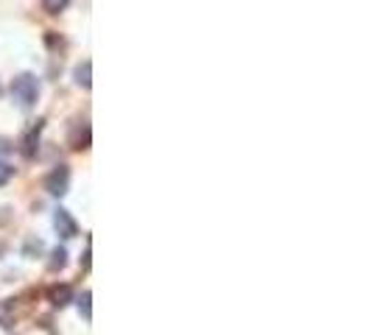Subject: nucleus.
I'll list each match as a JSON object with an SVG mask.
<instances>
[{
	"label": "nucleus",
	"instance_id": "nucleus-1",
	"mask_svg": "<svg viewBox=\"0 0 372 335\" xmlns=\"http://www.w3.org/2000/svg\"><path fill=\"white\" fill-rule=\"evenodd\" d=\"M39 98V78L34 73H20L12 81V101L20 109H31Z\"/></svg>",
	"mask_w": 372,
	"mask_h": 335
},
{
	"label": "nucleus",
	"instance_id": "nucleus-2",
	"mask_svg": "<svg viewBox=\"0 0 372 335\" xmlns=\"http://www.w3.org/2000/svg\"><path fill=\"white\" fill-rule=\"evenodd\" d=\"M45 190L51 196H56V198L67 196V190H70V168L67 165H56L54 171L45 176Z\"/></svg>",
	"mask_w": 372,
	"mask_h": 335
},
{
	"label": "nucleus",
	"instance_id": "nucleus-3",
	"mask_svg": "<svg viewBox=\"0 0 372 335\" xmlns=\"http://www.w3.org/2000/svg\"><path fill=\"white\" fill-rule=\"evenodd\" d=\"M54 229L59 232V238H65V240H70V238H76L78 235V224H76V218L67 213V209H56L54 213Z\"/></svg>",
	"mask_w": 372,
	"mask_h": 335
},
{
	"label": "nucleus",
	"instance_id": "nucleus-4",
	"mask_svg": "<svg viewBox=\"0 0 372 335\" xmlns=\"http://www.w3.org/2000/svg\"><path fill=\"white\" fill-rule=\"evenodd\" d=\"M48 299H51L54 308H65V305L73 302V288H70V285H54V288L48 290Z\"/></svg>",
	"mask_w": 372,
	"mask_h": 335
},
{
	"label": "nucleus",
	"instance_id": "nucleus-5",
	"mask_svg": "<svg viewBox=\"0 0 372 335\" xmlns=\"http://www.w3.org/2000/svg\"><path fill=\"white\" fill-rule=\"evenodd\" d=\"M73 76H76V84H78V87L90 90V84H93V62H90V59H85L81 65H76Z\"/></svg>",
	"mask_w": 372,
	"mask_h": 335
},
{
	"label": "nucleus",
	"instance_id": "nucleus-6",
	"mask_svg": "<svg viewBox=\"0 0 372 335\" xmlns=\"http://www.w3.org/2000/svg\"><path fill=\"white\" fill-rule=\"evenodd\" d=\"M39 132H43V123H36L34 129L25 135V140H23V154H25L28 159H34V154H36V140H39Z\"/></svg>",
	"mask_w": 372,
	"mask_h": 335
},
{
	"label": "nucleus",
	"instance_id": "nucleus-7",
	"mask_svg": "<svg viewBox=\"0 0 372 335\" xmlns=\"http://www.w3.org/2000/svg\"><path fill=\"white\" fill-rule=\"evenodd\" d=\"M90 299H93V293H90V290H85V293H81V297L76 299V305H78V310H81V316H85L87 321L93 319V308H90Z\"/></svg>",
	"mask_w": 372,
	"mask_h": 335
},
{
	"label": "nucleus",
	"instance_id": "nucleus-8",
	"mask_svg": "<svg viewBox=\"0 0 372 335\" xmlns=\"http://www.w3.org/2000/svg\"><path fill=\"white\" fill-rule=\"evenodd\" d=\"M51 271H56V268H65V263H67V251L62 249V246H56L54 251H51Z\"/></svg>",
	"mask_w": 372,
	"mask_h": 335
},
{
	"label": "nucleus",
	"instance_id": "nucleus-9",
	"mask_svg": "<svg viewBox=\"0 0 372 335\" xmlns=\"http://www.w3.org/2000/svg\"><path fill=\"white\" fill-rule=\"evenodd\" d=\"M14 176V168L9 165V162H3V159H0V187H3V185H9V179Z\"/></svg>",
	"mask_w": 372,
	"mask_h": 335
},
{
	"label": "nucleus",
	"instance_id": "nucleus-10",
	"mask_svg": "<svg viewBox=\"0 0 372 335\" xmlns=\"http://www.w3.org/2000/svg\"><path fill=\"white\" fill-rule=\"evenodd\" d=\"M51 14H59L62 9H67V0H45V3H43Z\"/></svg>",
	"mask_w": 372,
	"mask_h": 335
},
{
	"label": "nucleus",
	"instance_id": "nucleus-11",
	"mask_svg": "<svg viewBox=\"0 0 372 335\" xmlns=\"http://www.w3.org/2000/svg\"><path fill=\"white\" fill-rule=\"evenodd\" d=\"M9 305H3V302H0V324H3V327H9Z\"/></svg>",
	"mask_w": 372,
	"mask_h": 335
}]
</instances>
